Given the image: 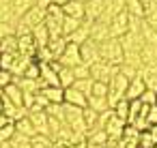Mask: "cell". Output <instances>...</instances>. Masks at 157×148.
<instances>
[{
  "label": "cell",
  "instance_id": "obj_1",
  "mask_svg": "<svg viewBox=\"0 0 157 148\" xmlns=\"http://www.w3.org/2000/svg\"><path fill=\"white\" fill-rule=\"evenodd\" d=\"M99 58H101V62L121 67L123 65V47H121V41L118 39H105V41H101L99 43Z\"/></svg>",
  "mask_w": 157,
  "mask_h": 148
},
{
  "label": "cell",
  "instance_id": "obj_2",
  "mask_svg": "<svg viewBox=\"0 0 157 148\" xmlns=\"http://www.w3.org/2000/svg\"><path fill=\"white\" fill-rule=\"evenodd\" d=\"M127 86H129V80L127 77H123L121 73H116L112 80H110V84H108V105H110V109L121 101V99H125V92H127Z\"/></svg>",
  "mask_w": 157,
  "mask_h": 148
},
{
  "label": "cell",
  "instance_id": "obj_3",
  "mask_svg": "<svg viewBox=\"0 0 157 148\" xmlns=\"http://www.w3.org/2000/svg\"><path fill=\"white\" fill-rule=\"evenodd\" d=\"M118 73V67L114 65H108V62H95L90 65V80L93 82H103V84H110V80Z\"/></svg>",
  "mask_w": 157,
  "mask_h": 148
},
{
  "label": "cell",
  "instance_id": "obj_4",
  "mask_svg": "<svg viewBox=\"0 0 157 148\" xmlns=\"http://www.w3.org/2000/svg\"><path fill=\"white\" fill-rule=\"evenodd\" d=\"M108 28H110V39H121V37H125V35L129 32V15H127L125 11L118 13V15H114V17L110 20Z\"/></svg>",
  "mask_w": 157,
  "mask_h": 148
},
{
  "label": "cell",
  "instance_id": "obj_5",
  "mask_svg": "<svg viewBox=\"0 0 157 148\" xmlns=\"http://www.w3.org/2000/svg\"><path fill=\"white\" fill-rule=\"evenodd\" d=\"M43 20H45V7H41L39 2L35 5V7H30L22 17H20V24H24L26 28H35V26H39V24H43Z\"/></svg>",
  "mask_w": 157,
  "mask_h": 148
},
{
  "label": "cell",
  "instance_id": "obj_6",
  "mask_svg": "<svg viewBox=\"0 0 157 148\" xmlns=\"http://www.w3.org/2000/svg\"><path fill=\"white\" fill-rule=\"evenodd\" d=\"M80 58H82V62L84 65H95V62H99L101 58H99V43H95L93 39H88V41H84L82 45H80Z\"/></svg>",
  "mask_w": 157,
  "mask_h": 148
},
{
  "label": "cell",
  "instance_id": "obj_7",
  "mask_svg": "<svg viewBox=\"0 0 157 148\" xmlns=\"http://www.w3.org/2000/svg\"><path fill=\"white\" fill-rule=\"evenodd\" d=\"M56 62H58L60 67H67V69L78 67V65L82 62V58H80V47H78V45H73V43H67L65 52L60 54V58H58Z\"/></svg>",
  "mask_w": 157,
  "mask_h": 148
},
{
  "label": "cell",
  "instance_id": "obj_8",
  "mask_svg": "<svg viewBox=\"0 0 157 148\" xmlns=\"http://www.w3.org/2000/svg\"><path fill=\"white\" fill-rule=\"evenodd\" d=\"M105 11V0H88L84 5V20L86 22H97Z\"/></svg>",
  "mask_w": 157,
  "mask_h": 148
},
{
  "label": "cell",
  "instance_id": "obj_9",
  "mask_svg": "<svg viewBox=\"0 0 157 148\" xmlns=\"http://www.w3.org/2000/svg\"><path fill=\"white\" fill-rule=\"evenodd\" d=\"M28 120L33 122L35 131L39 135H50V127H48V114L45 112H28Z\"/></svg>",
  "mask_w": 157,
  "mask_h": 148
},
{
  "label": "cell",
  "instance_id": "obj_10",
  "mask_svg": "<svg viewBox=\"0 0 157 148\" xmlns=\"http://www.w3.org/2000/svg\"><path fill=\"white\" fill-rule=\"evenodd\" d=\"M144 90H146V86H144V82H142V77H140V73H138L133 80H129V86H127L125 99H127V101H136V99L142 97Z\"/></svg>",
  "mask_w": 157,
  "mask_h": 148
},
{
  "label": "cell",
  "instance_id": "obj_11",
  "mask_svg": "<svg viewBox=\"0 0 157 148\" xmlns=\"http://www.w3.org/2000/svg\"><path fill=\"white\" fill-rule=\"evenodd\" d=\"M43 97H45V101L50 103V105H63V101H65V90L60 88V86H45L43 90H39Z\"/></svg>",
  "mask_w": 157,
  "mask_h": 148
},
{
  "label": "cell",
  "instance_id": "obj_12",
  "mask_svg": "<svg viewBox=\"0 0 157 148\" xmlns=\"http://www.w3.org/2000/svg\"><path fill=\"white\" fill-rule=\"evenodd\" d=\"M142 22L157 32V2H153V0H144V17Z\"/></svg>",
  "mask_w": 157,
  "mask_h": 148
},
{
  "label": "cell",
  "instance_id": "obj_13",
  "mask_svg": "<svg viewBox=\"0 0 157 148\" xmlns=\"http://www.w3.org/2000/svg\"><path fill=\"white\" fill-rule=\"evenodd\" d=\"M90 24H93V22H86V20H84V22H82V26H80L73 35H69V37H67V41L80 47L84 41H88V39H90Z\"/></svg>",
  "mask_w": 157,
  "mask_h": 148
},
{
  "label": "cell",
  "instance_id": "obj_14",
  "mask_svg": "<svg viewBox=\"0 0 157 148\" xmlns=\"http://www.w3.org/2000/svg\"><path fill=\"white\" fill-rule=\"evenodd\" d=\"M90 39L95 41V43H101V41H105V39H110V28H108V24L105 22H93L90 24Z\"/></svg>",
  "mask_w": 157,
  "mask_h": 148
},
{
  "label": "cell",
  "instance_id": "obj_15",
  "mask_svg": "<svg viewBox=\"0 0 157 148\" xmlns=\"http://www.w3.org/2000/svg\"><path fill=\"white\" fill-rule=\"evenodd\" d=\"M17 54L28 56V58H35V54H37V45H35V41H33L30 35H26V37H17Z\"/></svg>",
  "mask_w": 157,
  "mask_h": 148
},
{
  "label": "cell",
  "instance_id": "obj_16",
  "mask_svg": "<svg viewBox=\"0 0 157 148\" xmlns=\"http://www.w3.org/2000/svg\"><path fill=\"white\" fill-rule=\"evenodd\" d=\"M35 58H28V56H22V54H15V58H13V65H11V75L13 77H22L24 73H26V69H28V65L33 62Z\"/></svg>",
  "mask_w": 157,
  "mask_h": 148
},
{
  "label": "cell",
  "instance_id": "obj_17",
  "mask_svg": "<svg viewBox=\"0 0 157 148\" xmlns=\"http://www.w3.org/2000/svg\"><path fill=\"white\" fill-rule=\"evenodd\" d=\"M2 97H5L9 103H13V105H17V107H24V92H22L15 84H9L7 88H2Z\"/></svg>",
  "mask_w": 157,
  "mask_h": 148
},
{
  "label": "cell",
  "instance_id": "obj_18",
  "mask_svg": "<svg viewBox=\"0 0 157 148\" xmlns=\"http://www.w3.org/2000/svg\"><path fill=\"white\" fill-rule=\"evenodd\" d=\"M140 77H142L146 90L157 92V67H142L140 69Z\"/></svg>",
  "mask_w": 157,
  "mask_h": 148
},
{
  "label": "cell",
  "instance_id": "obj_19",
  "mask_svg": "<svg viewBox=\"0 0 157 148\" xmlns=\"http://www.w3.org/2000/svg\"><path fill=\"white\" fill-rule=\"evenodd\" d=\"M63 9V15L65 17H73V20H84V5L82 2H75V0H69L67 5L60 7Z\"/></svg>",
  "mask_w": 157,
  "mask_h": 148
},
{
  "label": "cell",
  "instance_id": "obj_20",
  "mask_svg": "<svg viewBox=\"0 0 157 148\" xmlns=\"http://www.w3.org/2000/svg\"><path fill=\"white\" fill-rule=\"evenodd\" d=\"M63 103L84 109V107H86V97H84L82 92H78L75 88H65V101H63Z\"/></svg>",
  "mask_w": 157,
  "mask_h": 148
},
{
  "label": "cell",
  "instance_id": "obj_21",
  "mask_svg": "<svg viewBox=\"0 0 157 148\" xmlns=\"http://www.w3.org/2000/svg\"><path fill=\"white\" fill-rule=\"evenodd\" d=\"M30 37H33V41H35L37 50L48 47V43H50V32H48V28H45L43 24L35 26V28H33V32H30Z\"/></svg>",
  "mask_w": 157,
  "mask_h": 148
},
{
  "label": "cell",
  "instance_id": "obj_22",
  "mask_svg": "<svg viewBox=\"0 0 157 148\" xmlns=\"http://www.w3.org/2000/svg\"><path fill=\"white\" fill-rule=\"evenodd\" d=\"M140 60H142V67H157V47L144 43L140 50Z\"/></svg>",
  "mask_w": 157,
  "mask_h": 148
},
{
  "label": "cell",
  "instance_id": "obj_23",
  "mask_svg": "<svg viewBox=\"0 0 157 148\" xmlns=\"http://www.w3.org/2000/svg\"><path fill=\"white\" fill-rule=\"evenodd\" d=\"M125 13L129 17L142 20L144 17V0H125Z\"/></svg>",
  "mask_w": 157,
  "mask_h": 148
},
{
  "label": "cell",
  "instance_id": "obj_24",
  "mask_svg": "<svg viewBox=\"0 0 157 148\" xmlns=\"http://www.w3.org/2000/svg\"><path fill=\"white\" fill-rule=\"evenodd\" d=\"M67 39L65 37H56V39H50V43H48V52L52 54V58L54 60H58L60 58V54L65 52V47H67Z\"/></svg>",
  "mask_w": 157,
  "mask_h": 148
},
{
  "label": "cell",
  "instance_id": "obj_25",
  "mask_svg": "<svg viewBox=\"0 0 157 148\" xmlns=\"http://www.w3.org/2000/svg\"><path fill=\"white\" fill-rule=\"evenodd\" d=\"M13 124H15V133H17V135H24V137H28V139L37 135V131H35L33 122L28 120V116L22 118V120H17V122H13Z\"/></svg>",
  "mask_w": 157,
  "mask_h": 148
},
{
  "label": "cell",
  "instance_id": "obj_26",
  "mask_svg": "<svg viewBox=\"0 0 157 148\" xmlns=\"http://www.w3.org/2000/svg\"><path fill=\"white\" fill-rule=\"evenodd\" d=\"M86 107H90V109L97 112V114H103V112L110 109L105 97H88V99H86Z\"/></svg>",
  "mask_w": 157,
  "mask_h": 148
},
{
  "label": "cell",
  "instance_id": "obj_27",
  "mask_svg": "<svg viewBox=\"0 0 157 148\" xmlns=\"http://www.w3.org/2000/svg\"><path fill=\"white\" fill-rule=\"evenodd\" d=\"M73 82H75L73 71L67 69V67H58V84H60V88H63V90H65V88H71Z\"/></svg>",
  "mask_w": 157,
  "mask_h": 148
},
{
  "label": "cell",
  "instance_id": "obj_28",
  "mask_svg": "<svg viewBox=\"0 0 157 148\" xmlns=\"http://www.w3.org/2000/svg\"><path fill=\"white\" fill-rule=\"evenodd\" d=\"M37 5V0H11V9L15 13V17H22L30 7Z\"/></svg>",
  "mask_w": 157,
  "mask_h": 148
},
{
  "label": "cell",
  "instance_id": "obj_29",
  "mask_svg": "<svg viewBox=\"0 0 157 148\" xmlns=\"http://www.w3.org/2000/svg\"><path fill=\"white\" fill-rule=\"evenodd\" d=\"M0 54H17V37H5L0 39Z\"/></svg>",
  "mask_w": 157,
  "mask_h": 148
},
{
  "label": "cell",
  "instance_id": "obj_30",
  "mask_svg": "<svg viewBox=\"0 0 157 148\" xmlns=\"http://www.w3.org/2000/svg\"><path fill=\"white\" fill-rule=\"evenodd\" d=\"M112 112H114V116H116L118 120H123V122L127 124V120H129V101H127V99H121V101L112 107Z\"/></svg>",
  "mask_w": 157,
  "mask_h": 148
},
{
  "label": "cell",
  "instance_id": "obj_31",
  "mask_svg": "<svg viewBox=\"0 0 157 148\" xmlns=\"http://www.w3.org/2000/svg\"><path fill=\"white\" fill-rule=\"evenodd\" d=\"M84 22V20H82ZM82 22L80 20H73V17H63V37L67 39L69 35H73L80 26H82Z\"/></svg>",
  "mask_w": 157,
  "mask_h": 148
},
{
  "label": "cell",
  "instance_id": "obj_32",
  "mask_svg": "<svg viewBox=\"0 0 157 148\" xmlns=\"http://www.w3.org/2000/svg\"><path fill=\"white\" fill-rule=\"evenodd\" d=\"M30 146L33 148H56L54 146V139L50 137V135H35V137H30Z\"/></svg>",
  "mask_w": 157,
  "mask_h": 148
},
{
  "label": "cell",
  "instance_id": "obj_33",
  "mask_svg": "<svg viewBox=\"0 0 157 148\" xmlns=\"http://www.w3.org/2000/svg\"><path fill=\"white\" fill-rule=\"evenodd\" d=\"M71 88H75L78 92H82V94L88 99V97H90V90H93V80H90V77H88V80H75Z\"/></svg>",
  "mask_w": 157,
  "mask_h": 148
},
{
  "label": "cell",
  "instance_id": "obj_34",
  "mask_svg": "<svg viewBox=\"0 0 157 148\" xmlns=\"http://www.w3.org/2000/svg\"><path fill=\"white\" fill-rule=\"evenodd\" d=\"M82 118H84V122H86V127H88V131H90V129H95V124H97V120H99V114L93 112L90 107H84V109H82Z\"/></svg>",
  "mask_w": 157,
  "mask_h": 148
},
{
  "label": "cell",
  "instance_id": "obj_35",
  "mask_svg": "<svg viewBox=\"0 0 157 148\" xmlns=\"http://www.w3.org/2000/svg\"><path fill=\"white\" fill-rule=\"evenodd\" d=\"M71 71H73V77H75V80H88V77H90V67L84 65V62H80V65L73 67Z\"/></svg>",
  "mask_w": 157,
  "mask_h": 148
},
{
  "label": "cell",
  "instance_id": "obj_36",
  "mask_svg": "<svg viewBox=\"0 0 157 148\" xmlns=\"http://www.w3.org/2000/svg\"><path fill=\"white\" fill-rule=\"evenodd\" d=\"M13 135H15V124H13V122L5 124L2 129H0V144H2V142H11Z\"/></svg>",
  "mask_w": 157,
  "mask_h": 148
},
{
  "label": "cell",
  "instance_id": "obj_37",
  "mask_svg": "<svg viewBox=\"0 0 157 148\" xmlns=\"http://www.w3.org/2000/svg\"><path fill=\"white\" fill-rule=\"evenodd\" d=\"M9 144H11V148H33V146H30V139L24 137V135H17V133L11 137Z\"/></svg>",
  "mask_w": 157,
  "mask_h": 148
},
{
  "label": "cell",
  "instance_id": "obj_38",
  "mask_svg": "<svg viewBox=\"0 0 157 148\" xmlns=\"http://www.w3.org/2000/svg\"><path fill=\"white\" fill-rule=\"evenodd\" d=\"M90 97H108V84H103V82H93Z\"/></svg>",
  "mask_w": 157,
  "mask_h": 148
},
{
  "label": "cell",
  "instance_id": "obj_39",
  "mask_svg": "<svg viewBox=\"0 0 157 148\" xmlns=\"http://www.w3.org/2000/svg\"><path fill=\"white\" fill-rule=\"evenodd\" d=\"M146 124H148V129L151 127H157V105H151L148 109H146Z\"/></svg>",
  "mask_w": 157,
  "mask_h": 148
},
{
  "label": "cell",
  "instance_id": "obj_40",
  "mask_svg": "<svg viewBox=\"0 0 157 148\" xmlns=\"http://www.w3.org/2000/svg\"><path fill=\"white\" fill-rule=\"evenodd\" d=\"M118 73H121L123 77H127V80H133L140 71H138V69H133V67H129V65H121V67H118Z\"/></svg>",
  "mask_w": 157,
  "mask_h": 148
},
{
  "label": "cell",
  "instance_id": "obj_41",
  "mask_svg": "<svg viewBox=\"0 0 157 148\" xmlns=\"http://www.w3.org/2000/svg\"><path fill=\"white\" fill-rule=\"evenodd\" d=\"M22 77H26V80H39V65L33 60V62L28 65V69H26V73H24Z\"/></svg>",
  "mask_w": 157,
  "mask_h": 148
},
{
  "label": "cell",
  "instance_id": "obj_42",
  "mask_svg": "<svg viewBox=\"0 0 157 148\" xmlns=\"http://www.w3.org/2000/svg\"><path fill=\"white\" fill-rule=\"evenodd\" d=\"M142 105H146V107H151V105H155V92L153 90H144L142 92V97L138 99Z\"/></svg>",
  "mask_w": 157,
  "mask_h": 148
},
{
  "label": "cell",
  "instance_id": "obj_43",
  "mask_svg": "<svg viewBox=\"0 0 157 148\" xmlns=\"http://www.w3.org/2000/svg\"><path fill=\"white\" fill-rule=\"evenodd\" d=\"M9 84H13L11 71H2V69H0V88H7Z\"/></svg>",
  "mask_w": 157,
  "mask_h": 148
},
{
  "label": "cell",
  "instance_id": "obj_44",
  "mask_svg": "<svg viewBox=\"0 0 157 148\" xmlns=\"http://www.w3.org/2000/svg\"><path fill=\"white\" fill-rule=\"evenodd\" d=\"M69 0H39V5L41 7H48V5H54V7H63V5H67Z\"/></svg>",
  "mask_w": 157,
  "mask_h": 148
},
{
  "label": "cell",
  "instance_id": "obj_45",
  "mask_svg": "<svg viewBox=\"0 0 157 148\" xmlns=\"http://www.w3.org/2000/svg\"><path fill=\"white\" fill-rule=\"evenodd\" d=\"M5 124H9V120H7V116H5V114H0V129H2Z\"/></svg>",
  "mask_w": 157,
  "mask_h": 148
},
{
  "label": "cell",
  "instance_id": "obj_46",
  "mask_svg": "<svg viewBox=\"0 0 157 148\" xmlns=\"http://www.w3.org/2000/svg\"><path fill=\"white\" fill-rule=\"evenodd\" d=\"M0 114H2V92H0Z\"/></svg>",
  "mask_w": 157,
  "mask_h": 148
},
{
  "label": "cell",
  "instance_id": "obj_47",
  "mask_svg": "<svg viewBox=\"0 0 157 148\" xmlns=\"http://www.w3.org/2000/svg\"><path fill=\"white\" fill-rule=\"evenodd\" d=\"M75 2H82V5H86V2H88V0H75Z\"/></svg>",
  "mask_w": 157,
  "mask_h": 148
},
{
  "label": "cell",
  "instance_id": "obj_48",
  "mask_svg": "<svg viewBox=\"0 0 157 148\" xmlns=\"http://www.w3.org/2000/svg\"><path fill=\"white\" fill-rule=\"evenodd\" d=\"M155 105H157V92H155Z\"/></svg>",
  "mask_w": 157,
  "mask_h": 148
},
{
  "label": "cell",
  "instance_id": "obj_49",
  "mask_svg": "<svg viewBox=\"0 0 157 148\" xmlns=\"http://www.w3.org/2000/svg\"><path fill=\"white\" fill-rule=\"evenodd\" d=\"M153 2H157V0H153Z\"/></svg>",
  "mask_w": 157,
  "mask_h": 148
},
{
  "label": "cell",
  "instance_id": "obj_50",
  "mask_svg": "<svg viewBox=\"0 0 157 148\" xmlns=\"http://www.w3.org/2000/svg\"><path fill=\"white\" fill-rule=\"evenodd\" d=\"M37 2H39V0H37Z\"/></svg>",
  "mask_w": 157,
  "mask_h": 148
}]
</instances>
